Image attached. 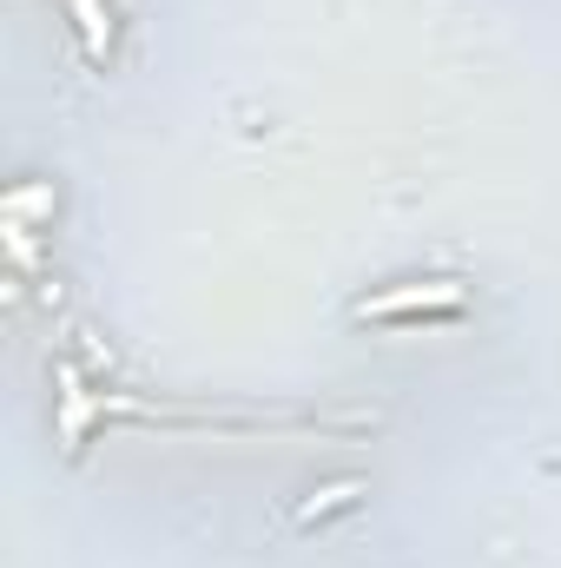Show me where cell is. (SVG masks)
Here are the masks:
<instances>
[{"mask_svg": "<svg viewBox=\"0 0 561 568\" xmlns=\"http://www.w3.org/2000/svg\"><path fill=\"white\" fill-rule=\"evenodd\" d=\"M67 7H73V27L86 40V60H106L113 53V13H106V0H67Z\"/></svg>", "mask_w": 561, "mask_h": 568, "instance_id": "2", "label": "cell"}, {"mask_svg": "<svg viewBox=\"0 0 561 568\" xmlns=\"http://www.w3.org/2000/svg\"><path fill=\"white\" fill-rule=\"evenodd\" d=\"M357 496H364V483H357V476H344V483H330V489H317V496H310V503L297 509V529H310V523H317V516H330V509H350Z\"/></svg>", "mask_w": 561, "mask_h": 568, "instance_id": "3", "label": "cell"}, {"mask_svg": "<svg viewBox=\"0 0 561 568\" xmlns=\"http://www.w3.org/2000/svg\"><path fill=\"white\" fill-rule=\"evenodd\" d=\"M462 311V284L436 278V284H410V291H377L357 297V324H397V317H456Z\"/></svg>", "mask_w": 561, "mask_h": 568, "instance_id": "1", "label": "cell"}]
</instances>
